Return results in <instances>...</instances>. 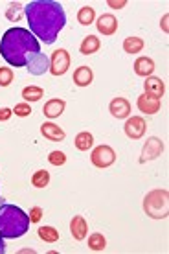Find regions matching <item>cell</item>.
Segmentation results:
<instances>
[{
  "instance_id": "4dcf8cb0",
  "label": "cell",
  "mask_w": 169,
  "mask_h": 254,
  "mask_svg": "<svg viewBox=\"0 0 169 254\" xmlns=\"http://www.w3.org/2000/svg\"><path fill=\"white\" fill-rule=\"evenodd\" d=\"M44 212L41 206H33L32 210H30V214H28V217H30V223H39L41 219H43Z\"/></svg>"
},
{
  "instance_id": "ac0fdd59",
  "label": "cell",
  "mask_w": 169,
  "mask_h": 254,
  "mask_svg": "<svg viewBox=\"0 0 169 254\" xmlns=\"http://www.w3.org/2000/svg\"><path fill=\"white\" fill-rule=\"evenodd\" d=\"M94 79V74H92V68L90 66H79L75 68L74 72V83L77 87H88Z\"/></svg>"
},
{
  "instance_id": "e0dca14e",
  "label": "cell",
  "mask_w": 169,
  "mask_h": 254,
  "mask_svg": "<svg viewBox=\"0 0 169 254\" xmlns=\"http://www.w3.org/2000/svg\"><path fill=\"white\" fill-rule=\"evenodd\" d=\"M153 72H155V61L151 58H138L134 61V74L136 76H142V77H149L153 76Z\"/></svg>"
},
{
  "instance_id": "44dd1931",
  "label": "cell",
  "mask_w": 169,
  "mask_h": 254,
  "mask_svg": "<svg viewBox=\"0 0 169 254\" xmlns=\"http://www.w3.org/2000/svg\"><path fill=\"white\" fill-rule=\"evenodd\" d=\"M144 39L142 37H127L125 41H123V50L127 52V54H140V52L144 50Z\"/></svg>"
},
{
  "instance_id": "5b68a950",
  "label": "cell",
  "mask_w": 169,
  "mask_h": 254,
  "mask_svg": "<svg viewBox=\"0 0 169 254\" xmlns=\"http://www.w3.org/2000/svg\"><path fill=\"white\" fill-rule=\"evenodd\" d=\"M90 160H92V164H94L96 168L105 170V168H109V166H113L114 162H116V151H114L111 146L101 144V146H98V147L92 149Z\"/></svg>"
},
{
  "instance_id": "4fadbf2b",
  "label": "cell",
  "mask_w": 169,
  "mask_h": 254,
  "mask_svg": "<svg viewBox=\"0 0 169 254\" xmlns=\"http://www.w3.org/2000/svg\"><path fill=\"white\" fill-rule=\"evenodd\" d=\"M144 90H145V94H149V96H153V98H158V100H160V98L166 94V85H164V81L160 77L149 76V77H145Z\"/></svg>"
},
{
  "instance_id": "3957f363",
  "label": "cell",
  "mask_w": 169,
  "mask_h": 254,
  "mask_svg": "<svg viewBox=\"0 0 169 254\" xmlns=\"http://www.w3.org/2000/svg\"><path fill=\"white\" fill-rule=\"evenodd\" d=\"M30 229V217L15 204H0V236L4 240H15L24 236Z\"/></svg>"
},
{
  "instance_id": "83f0119b",
  "label": "cell",
  "mask_w": 169,
  "mask_h": 254,
  "mask_svg": "<svg viewBox=\"0 0 169 254\" xmlns=\"http://www.w3.org/2000/svg\"><path fill=\"white\" fill-rule=\"evenodd\" d=\"M13 79H15L13 70L7 68V66H0V87H9Z\"/></svg>"
},
{
  "instance_id": "484cf974",
  "label": "cell",
  "mask_w": 169,
  "mask_h": 254,
  "mask_svg": "<svg viewBox=\"0 0 169 254\" xmlns=\"http://www.w3.org/2000/svg\"><path fill=\"white\" fill-rule=\"evenodd\" d=\"M37 234H39V238L46 243L59 242V230L54 229V227H41V229L37 230Z\"/></svg>"
},
{
  "instance_id": "4316f807",
  "label": "cell",
  "mask_w": 169,
  "mask_h": 254,
  "mask_svg": "<svg viewBox=\"0 0 169 254\" xmlns=\"http://www.w3.org/2000/svg\"><path fill=\"white\" fill-rule=\"evenodd\" d=\"M32 185L35 188H46V186L50 185V173L46 172V170H39L32 175Z\"/></svg>"
},
{
  "instance_id": "7402d4cb",
  "label": "cell",
  "mask_w": 169,
  "mask_h": 254,
  "mask_svg": "<svg viewBox=\"0 0 169 254\" xmlns=\"http://www.w3.org/2000/svg\"><path fill=\"white\" fill-rule=\"evenodd\" d=\"M96 20V9L90 6H83L79 11H77V22L81 26H88L92 24Z\"/></svg>"
},
{
  "instance_id": "9c48e42d",
  "label": "cell",
  "mask_w": 169,
  "mask_h": 254,
  "mask_svg": "<svg viewBox=\"0 0 169 254\" xmlns=\"http://www.w3.org/2000/svg\"><path fill=\"white\" fill-rule=\"evenodd\" d=\"M26 68H28V72L32 76H43L44 72L50 70V59L46 58L44 54H35V56H32V58L28 59Z\"/></svg>"
},
{
  "instance_id": "e575fe53",
  "label": "cell",
  "mask_w": 169,
  "mask_h": 254,
  "mask_svg": "<svg viewBox=\"0 0 169 254\" xmlns=\"http://www.w3.org/2000/svg\"><path fill=\"white\" fill-rule=\"evenodd\" d=\"M6 253V245H4V238L0 236V254H4Z\"/></svg>"
},
{
  "instance_id": "7c38bea8",
  "label": "cell",
  "mask_w": 169,
  "mask_h": 254,
  "mask_svg": "<svg viewBox=\"0 0 169 254\" xmlns=\"http://www.w3.org/2000/svg\"><path fill=\"white\" fill-rule=\"evenodd\" d=\"M136 107L140 109V113H145V115H157L158 111H160V100L144 92L142 96H138Z\"/></svg>"
},
{
  "instance_id": "2e32d148",
  "label": "cell",
  "mask_w": 169,
  "mask_h": 254,
  "mask_svg": "<svg viewBox=\"0 0 169 254\" xmlns=\"http://www.w3.org/2000/svg\"><path fill=\"white\" fill-rule=\"evenodd\" d=\"M64 107H66L64 100H61V98H54V100L44 103L43 113H44V116H48V118H59V116L64 113Z\"/></svg>"
},
{
  "instance_id": "8992f818",
  "label": "cell",
  "mask_w": 169,
  "mask_h": 254,
  "mask_svg": "<svg viewBox=\"0 0 169 254\" xmlns=\"http://www.w3.org/2000/svg\"><path fill=\"white\" fill-rule=\"evenodd\" d=\"M70 68V54L64 48H59L50 58V72L54 76H63Z\"/></svg>"
},
{
  "instance_id": "1f68e13d",
  "label": "cell",
  "mask_w": 169,
  "mask_h": 254,
  "mask_svg": "<svg viewBox=\"0 0 169 254\" xmlns=\"http://www.w3.org/2000/svg\"><path fill=\"white\" fill-rule=\"evenodd\" d=\"M11 116H13L11 109H7V107L0 109V122H7L9 118H11Z\"/></svg>"
},
{
  "instance_id": "f546056e",
  "label": "cell",
  "mask_w": 169,
  "mask_h": 254,
  "mask_svg": "<svg viewBox=\"0 0 169 254\" xmlns=\"http://www.w3.org/2000/svg\"><path fill=\"white\" fill-rule=\"evenodd\" d=\"M48 162H50L52 166H63L64 162H66V155H64L63 151H52L50 155H48Z\"/></svg>"
},
{
  "instance_id": "277c9868",
  "label": "cell",
  "mask_w": 169,
  "mask_h": 254,
  "mask_svg": "<svg viewBox=\"0 0 169 254\" xmlns=\"http://www.w3.org/2000/svg\"><path fill=\"white\" fill-rule=\"evenodd\" d=\"M144 212L153 219H166L169 216V191L164 188L151 190L144 197Z\"/></svg>"
},
{
  "instance_id": "ffe728a7",
  "label": "cell",
  "mask_w": 169,
  "mask_h": 254,
  "mask_svg": "<svg viewBox=\"0 0 169 254\" xmlns=\"http://www.w3.org/2000/svg\"><path fill=\"white\" fill-rule=\"evenodd\" d=\"M74 146H75V149H79V151L92 149V146H94V136H92V133H88V131L79 133L74 140Z\"/></svg>"
},
{
  "instance_id": "7a4b0ae2",
  "label": "cell",
  "mask_w": 169,
  "mask_h": 254,
  "mask_svg": "<svg viewBox=\"0 0 169 254\" xmlns=\"http://www.w3.org/2000/svg\"><path fill=\"white\" fill-rule=\"evenodd\" d=\"M35 54H41V45L26 28H9L0 39V56L11 66H26Z\"/></svg>"
},
{
  "instance_id": "d6a6232c",
  "label": "cell",
  "mask_w": 169,
  "mask_h": 254,
  "mask_svg": "<svg viewBox=\"0 0 169 254\" xmlns=\"http://www.w3.org/2000/svg\"><path fill=\"white\" fill-rule=\"evenodd\" d=\"M109 4V7H114V9H119V7H125V0H119V2H116V0H109L107 2Z\"/></svg>"
},
{
  "instance_id": "d6986e66",
  "label": "cell",
  "mask_w": 169,
  "mask_h": 254,
  "mask_svg": "<svg viewBox=\"0 0 169 254\" xmlns=\"http://www.w3.org/2000/svg\"><path fill=\"white\" fill-rule=\"evenodd\" d=\"M101 48V41L96 35H87V37L83 39L81 46H79V52H81L83 56H92L96 52Z\"/></svg>"
},
{
  "instance_id": "52a82bcc",
  "label": "cell",
  "mask_w": 169,
  "mask_h": 254,
  "mask_svg": "<svg viewBox=\"0 0 169 254\" xmlns=\"http://www.w3.org/2000/svg\"><path fill=\"white\" fill-rule=\"evenodd\" d=\"M164 153V142L157 136H151L147 138V142L142 147V155H140V164H145L149 160L158 159L160 155Z\"/></svg>"
},
{
  "instance_id": "ba28073f",
  "label": "cell",
  "mask_w": 169,
  "mask_h": 254,
  "mask_svg": "<svg viewBox=\"0 0 169 254\" xmlns=\"http://www.w3.org/2000/svg\"><path fill=\"white\" fill-rule=\"evenodd\" d=\"M123 129H125V134L129 136V138L138 140L145 134V131H147V124H145V120L142 118V116H129L125 122V126H123Z\"/></svg>"
},
{
  "instance_id": "836d02e7",
  "label": "cell",
  "mask_w": 169,
  "mask_h": 254,
  "mask_svg": "<svg viewBox=\"0 0 169 254\" xmlns=\"http://www.w3.org/2000/svg\"><path fill=\"white\" fill-rule=\"evenodd\" d=\"M168 20H169V15H164V17H162V22H160V26H162V30H164V32H166V33L169 32V28H168Z\"/></svg>"
},
{
  "instance_id": "6da1fadb",
  "label": "cell",
  "mask_w": 169,
  "mask_h": 254,
  "mask_svg": "<svg viewBox=\"0 0 169 254\" xmlns=\"http://www.w3.org/2000/svg\"><path fill=\"white\" fill-rule=\"evenodd\" d=\"M30 30L35 39H41L44 45H54L61 30L66 24V15L63 6L56 0H35L24 9Z\"/></svg>"
},
{
  "instance_id": "d4e9b609",
  "label": "cell",
  "mask_w": 169,
  "mask_h": 254,
  "mask_svg": "<svg viewBox=\"0 0 169 254\" xmlns=\"http://www.w3.org/2000/svg\"><path fill=\"white\" fill-rule=\"evenodd\" d=\"M43 96H44V90L41 89V87H35V85H30V87L22 89V98L26 100V103L39 102Z\"/></svg>"
},
{
  "instance_id": "8fae6325",
  "label": "cell",
  "mask_w": 169,
  "mask_h": 254,
  "mask_svg": "<svg viewBox=\"0 0 169 254\" xmlns=\"http://www.w3.org/2000/svg\"><path fill=\"white\" fill-rule=\"evenodd\" d=\"M109 113L118 118V120H127L131 116V103L127 102L125 98H114L113 102L109 103Z\"/></svg>"
},
{
  "instance_id": "cb8c5ba5",
  "label": "cell",
  "mask_w": 169,
  "mask_h": 254,
  "mask_svg": "<svg viewBox=\"0 0 169 254\" xmlns=\"http://www.w3.org/2000/svg\"><path fill=\"white\" fill-rule=\"evenodd\" d=\"M105 247H107V240H105V236L100 234V232H94V234L88 238V249H90V251L101 253V251H105Z\"/></svg>"
},
{
  "instance_id": "5bb4252c",
  "label": "cell",
  "mask_w": 169,
  "mask_h": 254,
  "mask_svg": "<svg viewBox=\"0 0 169 254\" xmlns=\"http://www.w3.org/2000/svg\"><path fill=\"white\" fill-rule=\"evenodd\" d=\"M70 232L74 236V240L83 242L88 234V225H87V221H85V217L83 216L72 217V221H70Z\"/></svg>"
},
{
  "instance_id": "603a6c76",
  "label": "cell",
  "mask_w": 169,
  "mask_h": 254,
  "mask_svg": "<svg viewBox=\"0 0 169 254\" xmlns=\"http://www.w3.org/2000/svg\"><path fill=\"white\" fill-rule=\"evenodd\" d=\"M22 15H24V7H22L20 2H11L9 7L6 9V19L9 22H19L22 19Z\"/></svg>"
},
{
  "instance_id": "9a60e30c",
  "label": "cell",
  "mask_w": 169,
  "mask_h": 254,
  "mask_svg": "<svg viewBox=\"0 0 169 254\" xmlns=\"http://www.w3.org/2000/svg\"><path fill=\"white\" fill-rule=\"evenodd\" d=\"M41 133H43L44 138L52 140V142H63L64 136H66L63 129L56 126V124H52V122H44L43 126H41Z\"/></svg>"
},
{
  "instance_id": "f1b7e54d",
  "label": "cell",
  "mask_w": 169,
  "mask_h": 254,
  "mask_svg": "<svg viewBox=\"0 0 169 254\" xmlns=\"http://www.w3.org/2000/svg\"><path fill=\"white\" fill-rule=\"evenodd\" d=\"M13 115L19 116V118H26V116L32 115V107H30V103H17L15 109H11Z\"/></svg>"
},
{
  "instance_id": "30bf717a",
  "label": "cell",
  "mask_w": 169,
  "mask_h": 254,
  "mask_svg": "<svg viewBox=\"0 0 169 254\" xmlns=\"http://www.w3.org/2000/svg\"><path fill=\"white\" fill-rule=\"evenodd\" d=\"M96 28H98V32L101 35H114V33L118 32V19L114 17L113 13H105V15H101L98 17L96 20Z\"/></svg>"
}]
</instances>
